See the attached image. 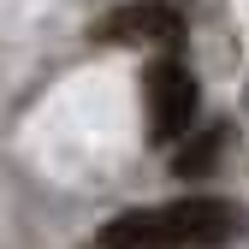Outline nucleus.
I'll return each mask as SVG.
<instances>
[{
  "instance_id": "nucleus-4",
  "label": "nucleus",
  "mask_w": 249,
  "mask_h": 249,
  "mask_svg": "<svg viewBox=\"0 0 249 249\" xmlns=\"http://www.w3.org/2000/svg\"><path fill=\"white\" fill-rule=\"evenodd\" d=\"M220 148H226V124H208L202 137H190V142L178 148L172 172H184V178H202V172H213V160H220Z\"/></svg>"
},
{
  "instance_id": "nucleus-3",
  "label": "nucleus",
  "mask_w": 249,
  "mask_h": 249,
  "mask_svg": "<svg viewBox=\"0 0 249 249\" xmlns=\"http://www.w3.org/2000/svg\"><path fill=\"white\" fill-rule=\"evenodd\" d=\"M101 42L119 48H178L184 42V18L166 6V0H131L101 18Z\"/></svg>"
},
{
  "instance_id": "nucleus-5",
  "label": "nucleus",
  "mask_w": 249,
  "mask_h": 249,
  "mask_svg": "<svg viewBox=\"0 0 249 249\" xmlns=\"http://www.w3.org/2000/svg\"><path fill=\"white\" fill-rule=\"evenodd\" d=\"M243 107H249V95H243Z\"/></svg>"
},
{
  "instance_id": "nucleus-1",
  "label": "nucleus",
  "mask_w": 249,
  "mask_h": 249,
  "mask_svg": "<svg viewBox=\"0 0 249 249\" xmlns=\"http://www.w3.org/2000/svg\"><path fill=\"white\" fill-rule=\"evenodd\" d=\"M154 231L166 249H226L243 237V208L220 196H184L154 208Z\"/></svg>"
},
{
  "instance_id": "nucleus-2",
  "label": "nucleus",
  "mask_w": 249,
  "mask_h": 249,
  "mask_svg": "<svg viewBox=\"0 0 249 249\" xmlns=\"http://www.w3.org/2000/svg\"><path fill=\"white\" fill-rule=\"evenodd\" d=\"M142 107H148V137L154 142H178L190 137L196 124V107H202V83L196 71L184 66V59H154V66L142 71Z\"/></svg>"
}]
</instances>
